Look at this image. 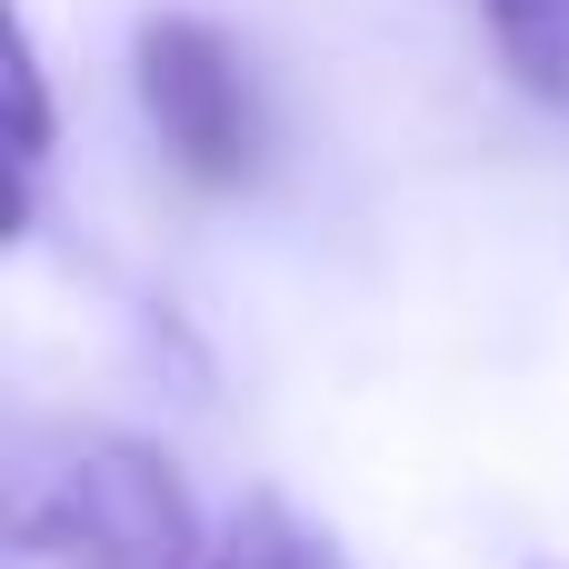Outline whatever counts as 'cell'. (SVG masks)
<instances>
[{
  "label": "cell",
  "mask_w": 569,
  "mask_h": 569,
  "mask_svg": "<svg viewBox=\"0 0 569 569\" xmlns=\"http://www.w3.org/2000/svg\"><path fill=\"white\" fill-rule=\"evenodd\" d=\"M10 540L30 569H210L190 480L130 430H60L50 450H30Z\"/></svg>",
  "instance_id": "obj_1"
},
{
  "label": "cell",
  "mask_w": 569,
  "mask_h": 569,
  "mask_svg": "<svg viewBox=\"0 0 569 569\" xmlns=\"http://www.w3.org/2000/svg\"><path fill=\"white\" fill-rule=\"evenodd\" d=\"M130 80H140V110L170 150V170L190 190H250L260 160H270V110H260V80L240 60V40L200 10H150L140 40H130Z\"/></svg>",
  "instance_id": "obj_2"
},
{
  "label": "cell",
  "mask_w": 569,
  "mask_h": 569,
  "mask_svg": "<svg viewBox=\"0 0 569 569\" xmlns=\"http://www.w3.org/2000/svg\"><path fill=\"white\" fill-rule=\"evenodd\" d=\"M0 100H10V240L30 230V210H40V170H50V140H60V120H50V80H40V40H30V20L10 10V30H0Z\"/></svg>",
  "instance_id": "obj_3"
},
{
  "label": "cell",
  "mask_w": 569,
  "mask_h": 569,
  "mask_svg": "<svg viewBox=\"0 0 569 569\" xmlns=\"http://www.w3.org/2000/svg\"><path fill=\"white\" fill-rule=\"evenodd\" d=\"M480 20H490L510 90L569 120V0H480Z\"/></svg>",
  "instance_id": "obj_4"
},
{
  "label": "cell",
  "mask_w": 569,
  "mask_h": 569,
  "mask_svg": "<svg viewBox=\"0 0 569 569\" xmlns=\"http://www.w3.org/2000/svg\"><path fill=\"white\" fill-rule=\"evenodd\" d=\"M210 569H350V550L330 530H310L290 500H240V520L210 540Z\"/></svg>",
  "instance_id": "obj_5"
}]
</instances>
